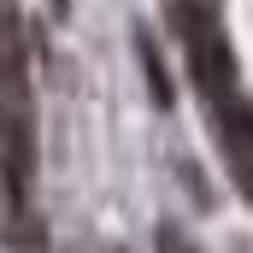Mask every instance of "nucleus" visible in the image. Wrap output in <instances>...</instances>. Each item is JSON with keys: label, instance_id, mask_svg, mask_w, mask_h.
Here are the masks:
<instances>
[{"label": "nucleus", "instance_id": "1", "mask_svg": "<svg viewBox=\"0 0 253 253\" xmlns=\"http://www.w3.org/2000/svg\"><path fill=\"white\" fill-rule=\"evenodd\" d=\"M224 129H230V147L248 153V147H253V106L230 100V106H224Z\"/></svg>", "mask_w": 253, "mask_h": 253}, {"label": "nucleus", "instance_id": "2", "mask_svg": "<svg viewBox=\"0 0 253 253\" xmlns=\"http://www.w3.org/2000/svg\"><path fill=\"white\" fill-rule=\"evenodd\" d=\"M159 253H194V248L177 236V230H165V236H159Z\"/></svg>", "mask_w": 253, "mask_h": 253}]
</instances>
